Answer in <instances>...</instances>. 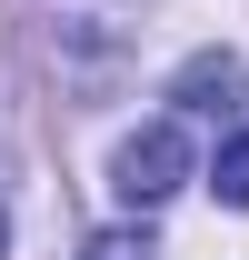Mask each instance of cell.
I'll list each match as a JSON object with an SVG mask.
<instances>
[{
	"label": "cell",
	"mask_w": 249,
	"mask_h": 260,
	"mask_svg": "<svg viewBox=\"0 0 249 260\" xmlns=\"http://www.w3.org/2000/svg\"><path fill=\"white\" fill-rule=\"evenodd\" d=\"M170 100H180V110H239L249 100V60L239 50H199V60H180Z\"/></svg>",
	"instance_id": "7a4b0ae2"
},
{
	"label": "cell",
	"mask_w": 249,
	"mask_h": 260,
	"mask_svg": "<svg viewBox=\"0 0 249 260\" xmlns=\"http://www.w3.org/2000/svg\"><path fill=\"white\" fill-rule=\"evenodd\" d=\"M189 170H199V160H189V130H180V120H150V130H130V140H120V160H110V190H120L130 210H159V200L180 190Z\"/></svg>",
	"instance_id": "6da1fadb"
},
{
	"label": "cell",
	"mask_w": 249,
	"mask_h": 260,
	"mask_svg": "<svg viewBox=\"0 0 249 260\" xmlns=\"http://www.w3.org/2000/svg\"><path fill=\"white\" fill-rule=\"evenodd\" d=\"M0 260H10V210H0Z\"/></svg>",
	"instance_id": "5b68a950"
},
{
	"label": "cell",
	"mask_w": 249,
	"mask_h": 260,
	"mask_svg": "<svg viewBox=\"0 0 249 260\" xmlns=\"http://www.w3.org/2000/svg\"><path fill=\"white\" fill-rule=\"evenodd\" d=\"M210 190L229 200V210H249V130H239V140H219V170H210Z\"/></svg>",
	"instance_id": "3957f363"
},
{
	"label": "cell",
	"mask_w": 249,
	"mask_h": 260,
	"mask_svg": "<svg viewBox=\"0 0 249 260\" xmlns=\"http://www.w3.org/2000/svg\"><path fill=\"white\" fill-rule=\"evenodd\" d=\"M80 260H159V250H150V230H90Z\"/></svg>",
	"instance_id": "277c9868"
}]
</instances>
